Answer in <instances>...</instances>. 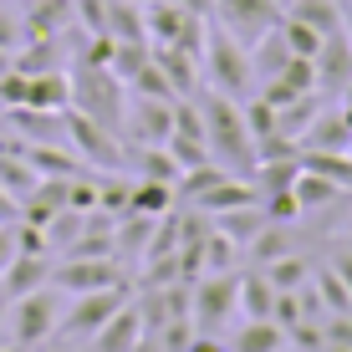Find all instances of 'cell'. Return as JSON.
Listing matches in <instances>:
<instances>
[{
  "mask_svg": "<svg viewBox=\"0 0 352 352\" xmlns=\"http://www.w3.org/2000/svg\"><path fill=\"white\" fill-rule=\"evenodd\" d=\"M311 291H317L327 317H332V311H352V291H347V281L332 271V265H311Z\"/></svg>",
  "mask_w": 352,
  "mask_h": 352,
  "instance_id": "cell-25",
  "label": "cell"
},
{
  "mask_svg": "<svg viewBox=\"0 0 352 352\" xmlns=\"http://www.w3.org/2000/svg\"><path fill=\"white\" fill-rule=\"evenodd\" d=\"M128 281L118 256H62L52 265V286L67 291V296H82V291H102V286H118Z\"/></svg>",
  "mask_w": 352,
  "mask_h": 352,
  "instance_id": "cell-9",
  "label": "cell"
},
{
  "mask_svg": "<svg viewBox=\"0 0 352 352\" xmlns=\"http://www.w3.org/2000/svg\"><path fill=\"white\" fill-rule=\"evenodd\" d=\"M10 261H16V220H0V276Z\"/></svg>",
  "mask_w": 352,
  "mask_h": 352,
  "instance_id": "cell-36",
  "label": "cell"
},
{
  "mask_svg": "<svg viewBox=\"0 0 352 352\" xmlns=\"http://www.w3.org/2000/svg\"><path fill=\"white\" fill-rule=\"evenodd\" d=\"M174 6H184V10H199V16H210V6H214V0H174Z\"/></svg>",
  "mask_w": 352,
  "mask_h": 352,
  "instance_id": "cell-40",
  "label": "cell"
},
{
  "mask_svg": "<svg viewBox=\"0 0 352 352\" xmlns=\"http://www.w3.org/2000/svg\"><path fill=\"white\" fill-rule=\"evenodd\" d=\"M352 82V41L347 31L322 36V52H317V87L322 92H342Z\"/></svg>",
  "mask_w": 352,
  "mask_h": 352,
  "instance_id": "cell-12",
  "label": "cell"
},
{
  "mask_svg": "<svg viewBox=\"0 0 352 352\" xmlns=\"http://www.w3.org/2000/svg\"><path fill=\"white\" fill-rule=\"evenodd\" d=\"M322 337H327V342L352 347V311H332V317H322Z\"/></svg>",
  "mask_w": 352,
  "mask_h": 352,
  "instance_id": "cell-35",
  "label": "cell"
},
{
  "mask_svg": "<svg viewBox=\"0 0 352 352\" xmlns=\"http://www.w3.org/2000/svg\"><path fill=\"white\" fill-rule=\"evenodd\" d=\"M322 113V92H301L296 102H286V107H276V133H281L286 143H296L301 148V133L311 128V118Z\"/></svg>",
  "mask_w": 352,
  "mask_h": 352,
  "instance_id": "cell-20",
  "label": "cell"
},
{
  "mask_svg": "<svg viewBox=\"0 0 352 352\" xmlns=\"http://www.w3.org/2000/svg\"><path fill=\"white\" fill-rule=\"evenodd\" d=\"M52 256H26V250H16V261L6 265V276H0V291H6L10 301L16 296H26V291H36V286H46L52 281Z\"/></svg>",
  "mask_w": 352,
  "mask_h": 352,
  "instance_id": "cell-14",
  "label": "cell"
},
{
  "mask_svg": "<svg viewBox=\"0 0 352 352\" xmlns=\"http://www.w3.org/2000/svg\"><path fill=\"white\" fill-rule=\"evenodd\" d=\"M26 107H46V113H67L72 107V72H26Z\"/></svg>",
  "mask_w": 352,
  "mask_h": 352,
  "instance_id": "cell-13",
  "label": "cell"
},
{
  "mask_svg": "<svg viewBox=\"0 0 352 352\" xmlns=\"http://www.w3.org/2000/svg\"><path fill=\"white\" fill-rule=\"evenodd\" d=\"M240 317V276L235 271H204L189 286V322L199 332H220Z\"/></svg>",
  "mask_w": 352,
  "mask_h": 352,
  "instance_id": "cell-4",
  "label": "cell"
},
{
  "mask_svg": "<svg viewBox=\"0 0 352 352\" xmlns=\"http://www.w3.org/2000/svg\"><path fill=\"white\" fill-rule=\"evenodd\" d=\"M97 210L123 220L133 210V179H97Z\"/></svg>",
  "mask_w": 352,
  "mask_h": 352,
  "instance_id": "cell-29",
  "label": "cell"
},
{
  "mask_svg": "<svg viewBox=\"0 0 352 352\" xmlns=\"http://www.w3.org/2000/svg\"><path fill=\"white\" fill-rule=\"evenodd\" d=\"M245 250H250V261H256V265H271L276 256H286V250H291V245H286V225H276V220H271V225H265L261 235L245 245Z\"/></svg>",
  "mask_w": 352,
  "mask_h": 352,
  "instance_id": "cell-30",
  "label": "cell"
},
{
  "mask_svg": "<svg viewBox=\"0 0 352 352\" xmlns=\"http://www.w3.org/2000/svg\"><path fill=\"white\" fill-rule=\"evenodd\" d=\"M286 6H291V0H281V10H286Z\"/></svg>",
  "mask_w": 352,
  "mask_h": 352,
  "instance_id": "cell-47",
  "label": "cell"
},
{
  "mask_svg": "<svg viewBox=\"0 0 352 352\" xmlns=\"http://www.w3.org/2000/svg\"><path fill=\"white\" fill-rule=\"evenodd\" d=\"M347 143H352V128H347L342 107H337V113H317V118H311V128L301 133V148H332V153H347Z\"/></svg>",
  "mask_w": 352,
  "mask_h": 352,
  "instance_id": "cell-18",
  "label": "cell"
},
{
  "mask_svg": "<svg viewBox=\"0 0 352 352\" xmlns=\"http://www.w3.org/2000/svg\"><path fill=\"white\" fill-rule=\"evenodd\" d=\"M199 77L210 82V92H225L235 97V102H245L250 82H256V72H250V46L235 41L230 31H204V52H199Z\"/></svg>",
  "mask_w": 352,
  "mask_h": 352,
  "instance_id": "cell-2",
  "label": "cell"
},
{
  "mask_svg": "<svg viewBox=\"0 0 352 352\" xmlns=\"http://www.w3.org/2000/svg\"><path fill=\"white\" fill-rule=\"evenodd\" d=\"M138 337H143V311H138V301H128L123 311H113V317L87 337V352H133Z\"/></svg>",
  "mask_w": 352,
  "mask_h": 352,
  "instance_id": "cell-11",
  "label": "cell"
},
{
  "mask_svg": "<svg viewBox=\"0 0 352 352\" xmlns=\"http://www.w3.org/2000/svg\"><path fill=\"white\" fill-rule=\"evenodd\" d=\"M199 113H204L210 159H214V164H225L230 174H256L261 153H256V138H250L245 113H240L235 97H225V92H204V97H199Z\"/></svg>",
  "mask_w": 352,
  "mask_h": 352,
  "instance_id": "cell-1",
  "label": "cell"
},
{
  "mask_svg": "<svg viewBox=\"0 0 352 352\" xmlns=\"http://www.w3.org/2000/svg\"><path fill=\"white\" fill-rule=\"evenodd\" d=\"M261 204H265V214H271L276 225H291L301 214V204H296V194H291V184L286 189H261Z\"/></svg>",
  "mask_w": 352,
  "mask_h": 352,
  "instance_id": "cell-33",
  "label": "cell"
},
{
  "mask_svg": "<svg viewBox=\"0 0 352 352\" xmlns=\"http://www.w3.org/2000/svg\"><path fill=\"white\" fill-rule=\"evenodd\" d=\"M153 62L168 77L174 97H194V87H199V56L194 52H184V46H153Z\"/></svg>",
  "mask_w": 352,
  "mask_h": 352,
  "instance_id": "cell-17",
  "label": "cell"
},
{
  "mask_svg": "<svg viewBox=\"0 0 352 352\" xmlns=\"http://www.w3.org/2000/svg\"><path fill=\"white\" fill-rule=\"evenodd\" d=\"M174 184H159V179H133V210L138 214H153V220H159V214H168L174 210Z\"/></svg>",
  "mask_w": 352,
  "mask_h": 352,
  "instance_id": "cell-27",
  "label": "cell"
},
{
  "mask_svg": "<svg viewBox=\"0 0 352 352\" xmlns=\"http://www.w3.org/2000/svg\"><path fill=\"white\" fill-rule=\"evenodd\" d=\"M286 16L322 31V36H332V31H342V0H291Z\"/></svg>",
  "mask_w": 352,
  "mask_h": 352,
  "instance_id": "cell-22",
  "label": "cell"
},
{
  "mask_svg": "<svg viewBox=\"0 0 352 352\" xmlns=\"http://www.w3.org/2000/svg\"><path fill=\"white\" fill-rule=\"evenodd\" d=\"M133 6H148V0H133Z\"/></svg>",
  "mask_w": 352,
  "mask_h": 352,
  "instance_id": "cell-46",
  "label": "cell"
},
{
  "mask_svg": "<svg viewBox=\"0 0 352 352\" xmlns=\"http://www.w3.org/2000/svg\"><path fill=\"white\" fill-rule=\"evenodd\" d=\"M0 46H6L10 56H16L21 46H26V21H21L10 6H0Z\"/></svg>",
  "mask_w": 352,
  "mask_h": 352,
  "instance_id": "cell-34",
  "label": "cell"
},
{
  "mask_svg": "<svg viewBox=\"0 0 352 352\" xmlns=\"http://www.w3.org/2000/svg\"><path fill=\"white\" fill-rule=\"evenodd\" d=\"M261 271L271 276V286H276V291H301V286L311 281V261L291 256V250H286V256H276L271 265H261Z\"/></svg>",
  "mask_w": 352,
  "mask_h": 352,
  "instance_id": "cell-28",
  "label": "cell"
},
{
  "mask_svg": "<svg viewBox=\"0 0 352 352\" xmlns=\"http://www.w3.org/2000/svg\"><path fill=\"white\" fill-rule=\"evenodd\" d=\"M72 107L77 113L97 118V123L118 128L123 123V82L113 77V67H97V62H77V72H72Z\"/></svg>",
  "mask_w": 352,
  "mask_h": 352,
  "instance_id": "cell-5",
  "label": "cell"
},
{
  "mask_svg": "<svg viewBox=\"0 0 352 352\" xmlns=\"http://www.w3.org/2000/svg\"><path fill=\"white\" fill-rule=\"evenodd\" d=\"M133 174H138V179H159V184H179L184 168L174 164V153H168L164 143H148V148L133 153Z\"/></svg>",
  "mask_w": 352,
  "mask_h": 352,
  "instance_id": "cell-24",
  "label": "cell"
},
{
  "mask_svg": "<svg viewBox=\"0 0 352 352\" xmlns=\"http://www.w3.org/2000/svg\"><path fill=\"white\" fill-rule=\"evenodd\" d=\"M322 352H352V347H342V342H327Z\"/></svg>",
  "mask_w": 352,
  "mask_h": 352,
  "instance_id": "cell-44",
  "label": "cell"
},
{
  "mask_svg": "<svg viewBox=\"0 0 352 352\" xmlns=\"http://www.w3.org/2000/svg\"><path fill=\"white\" fill-rule=\"evenodd\" d=\"M16 214H21V204H16V199H10V194H6V189H0V220H16Z\"/></svg>",
  "mask_w": 352,
  "mask_h": 352,
  "instance_id": "cell-39",
  "label": "cell"
},
{
  "mask_svg": "<svg viewBox=\"0 0 352 352\" xmlns=\"http://www.w3.org/2000/svg\"><path fill=\"white\" fill-rule=\"evenodd\" d=\"M184 352H230V342H220V337H214V332H194Z\"/></svg>",
  "mask_w": 352,
  "mask_h": 352,
  "instance_id": "cell-38",
  "label": "cell"
},
{
  "mask_svg": "<svg viewBox=\"0 0 352 352\" xmlns=\"http://www.w3.org/2000/svg\"><path fill=\"white\" fill-rule=\"evenodd\" d=\"M123 128L138 148L168 143V133H174V97H138L133 92V102L123 107Z\"/></svg>",
  "mask_w": 352,
  "mask_h": 352,
  "instance_id": "cell-10",
  "label": "cell"
},
{
  "mask_svg": "<svg viewBox=\"0 0 352 352\" xmlns=\"http://www.w3.org/2000/svg\"><path fill=\"white\" fill-rule=\"evenodd\" d=\"M6 72H10V52L0 46V77H6Z\"/></svg>",
  "mask_w": 352,
  "mask_h": 352,
  "instance_id": "cell-43",
  "label": "cell"
},
{
  "mask_svg": "<svg viewBox=\"0 0 352 352\" xmlns=\"http://www.w3.org/2000/svg\"><path fill=\"white\" fill-rule=\"evenodd\" d=\"M6 322H10V296L0 291V332H6Z\"/></svg>",
  "mask_w": 352,
  "mask_h": 352,
  "instance_id": "cell-41",
  "label": "cell"
},
{
  "mask_svg": "<svg viewBox=\"0 0 352 352\" xmlns=\"http://www.w3.org/2000/svg\"><path fill=\"white\" fill-rule=\"evenodd\" d=\"M210 16H214V26L230 31L235 41H261L271 26H281V0H214L210 6Z\"/></svg>",
  "mask_w": 352,
  "mask_h": 352,
  "instance_id": "cell-7",
  "label": "cell"
},
{
  "mask_svg": "<svg viewBox=\"0 0 352 352\" xmlns=\"http://www.w3.org/2000/svg\"><path fill=\"white\" fill-rule=\"evenodd\" d=\"M128 301H133V286H128V281L102 286V291H82V296H67V311H62L56 337H62V342H87L97 327L113 317V311H123Z\"/></svg>",
  "mask_w": 352,
  "mask_h": 352,
  "instance_id": "cell-6",
  "label": "cell"
},
{
  "mask_svg": "<svg viewBox=\"0 0 352 352\" xmlns=\"http://www.w3.org/2000/svg\"><path fill=\"white\" fill-rule=\"evenodd\" d=\"M271 307H276V286H271V276L261 271H240V317H271Z\"/></svg>",
  "mask_w": 352,
  "mask_h": 352,
  "instance_id": "cell-23",
  "label": "cell"
},
{
  "mask_svg": "<svg viewBox=\"0 0 352 352\" xmlns=\"http://www.w3.org/2000/svg\"><path fill=\"white\" fill-rule=\"evenodd\" d=\"M204 271H235V240L220 235L214 225L204 235Z\"/></svg>",
  "mask_w": 352,
  "mask_h": 352,
  "instance_id": "cell-32",
  "label": "cell"
},
{
  "mask_svg": "<svg viewBox=\"0 0 352 352\" xmlns=\"http://www.w3.org/2000/svg\"><path fill=\"white\" fill-rule=\"evenodd\" d=\"M296 159H301V168H311V174H327V179H337L342 189H352V153H332V148H301Z\"/></svg>",
  "mask_w": 352,
  "mask_h": 352,
  "instance_id": "cell-26",
  "label": "cell"
},
{
  "mask_svg": "<svg viewBox=\"0 0 352 352\" xmlns=\"http://www.w3.org/2000/svg\"><path fill=\"white\" fill-rule=\"evenodd\" d=\"M36 179H41V174H36V168H31V159L21 153V143H10V153L0 148V189H6L16 204H21V199H26V194L36 189Z\"/></svg>",
  "mask_w": 352,
  "mask_h": 352,
  "instance_id": "cell-21",
  "label": "cell"
},
{
  "mask_svg": "<svg viewBox=\"0 0 352 352\" xmlns=\"http://www.w3.org/2000/svg\"><path fill=\"white\" fill-rule=\"evenodd\" d=\"M347 153H352V143H347Z\"/></svg>",
  "mask_w": 352,
  "mask_h": 352,
  "instance_id": "cell-48",
  "label": "cell"
},
{
  "mask_svg": "<svg viewBox=\"0 0 352 352\" xmlns=\"http://www.w3.org/2000/svg\"><path fill=\"white\" fill-rule=\"evenodd\" d=\"M210 225L220 230V235H230L235 245H250V240H256L261 230L271 225V214H265L261 199H250V204H235V210H225V214H210Z\"/></svg>",
  "mask_w": 352,
  "mask_h": 352,
  "instance_id": "cell-16",
  "label": "cell"
},
{
  "mask_svg": "<svg viewBox=\"0 0 352 352\" xmlns=\"http://www.w3.org/2000/svg\"><path fill=\"white\" fill-rule=\"evenodd\" d=\"M67 143L77 148V159L87 168H113V174L123 168V148H118L113 128L87 118V113H77V107H67Z\"/></svg>",
  "mask_w": 352,
  "mask_h": 352,
  "instance_id": "cell-8",
  "label": "cell"
},
{
  "mask_svg": "<svg viewBox=\"0 0 352 352\" xmlns=\"http://www.w3.org/2000/svg\"><path fill=\"white\" fill-rule=\"evenodd\" d=\"M342 102H352V82H347V87H342Z\"/></svg>",
  "mask_w": 352,
  "mask_h": 352,
  "instance_id": "cell-45",
  "label": "cell"
},
{
  "mask_svg": "<svg viewBox=\"0 0 352 352\" xmlns=\"http://www.w3.org/2000/svg\"><path fill=\"white\" fill-rule=\"evenodd\" d=\"M342 31H347V41H352V0L342 6Z\"/></svg>",
  "mask_w": 352,
  "mask_h": 352,
  "instance_id": "cell-42",
  "label": "cell"
},
{
  "mask_svg": "<svg viewBox=\"0 0 352 352\" xmlns=\"http://www.w3.org/2000/svg\"><path fill=\"white\" fill-rule=\"evenodd\" d=\"M327 265H332V271L347 281V291H352V245H337L332 256H327Z\"/></svg>",
  "mask_w": 352,
  "mask_h": 352,
  "instance_id": "cell-37",
  "label": "cell"
},
{
  "mask_svg": "<svg viewBox=\"0 0 352 352\" xmlns=\"http://www.w3.org/2000/svg\"><path fill=\"white\" fill-rule=\"evenodd\" d=\"M62 311H67V291H56L52 281L26 291V296L10 301V322H6V337L16 347H41L56 337V327H62Z\"/></svg>",
  "mask_w": 352,
  "mask_h": 352,
  "instance_id": "cell-3",
  "label": "cell"
},
{
  "mask_svg": "<svg viewBox=\"0 0 352 352\" xmlns=\"http://www.w3.org/2000/svg\"><path fill=\"white\" fill-rule=\"evenodd\" d=\"M342 6H347V0H342Z\"/></svg>",
  "mask_w": 352,
  "mask_h": 352,
  "instance_id": "cell-49",
  "label": "cell"
},
{
  "mask_svg": "<svg viewBox=\"0 0 352 352\" xmlns=\"http://www.w3.org/2000/svg\"><path fill=\"white\" fill-rule=\"evenodd\" d=\"M281 36H286L291 56H317L322 52V31L301 26V21H291V16H281Z\"/></svg>",
  "mask_w": 352,
  "mask_h": 352,
  "instance_id": "cell-31",
  "label": "cell"
},
{
  "mask_svg": "<svg viewBox=\"0 0 352 352\" xmlns=\"http://www.w3.org/2000/svg\"><path fill=\"white\" fill-rule=\"evenodd\" d=\"M286 347V327L276 317H240L230 352H281Z\"/></svg>",
  "mask_w": 352,
  "mask_h": 352,
  "instance_id": "cell-15",
  "label": "cell"
},
{
  "mask_svg": "<svg viewBox=\"0 0 352 352\" xmlns=\"http://www.w3.org/2000/svg\"><path fill=\"white\" fill-rule=\"evenodd\" d=\"M291 194H296L301 214H307V210H327V204H337L347 189L337 184V179H327V174H311V168H301V174L291 179Z\"/></svg>",
  "mask_w": 352,
  "mask_h": 352,
  "instance_id": "cell-19",
  "label": "cell"
}]
</instances>
